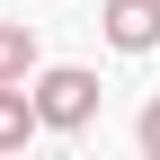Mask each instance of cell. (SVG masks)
I'll list each match as a JSON object with an SVG mask.
<instances>
[{
  "instance_id": "cell-3",
  "label": "cell",
  "mask_w": 160,
  "mask_h": 160,
  "mask_svg": "<svg viewBox=\"0 0 160 160\" xmlns=\"http://www.w3.org/2000/svg\"><path fill=\"white\" fill-rule=\"evenodd\" d=\"M36 98H27V80H0V151H27L36 142Z\"/></svg>"
},
{
  "instance_id": "cell-4",
  "label": "cell",
  "mask_w": 160,
  "mask_h": 160,
  "mask_svg": "<svg viewBox=\"0 0 160 160\" xmlns=\"http://www.w3.org/2000/svg\"><path fill=\"white\" fill-rule=\"evenodd\" d=\"M36 62H45V45H36L27 18H0V80H27Z\"/></svg>"
},
{
  "instance_id": "cell-1",
  "label": "cell",
  "mask_w": 160,
  "mask_h": 160,
  "mask_svg": "<svg viewBox=\"0 0 160 160\" xmlns=\"http://www.w3.org/2000/svg\"><path fill=\"white\" fill-rule=\"evenodd\" d=\"M27 98H36V125L45 133H89L98 107H107L98 71H80V62H36L27 71Z\"/></svg>"
},
{
  "instance_id": "cell-5",
  "label": "cell",
  "mask_w": 160,
  "mask_h": 160,
  "mask_svg": "<svg viewBox=\"0 0 160 160\" xmlns=\"http://www.w3.org/2000/svg\"><path fill=\"white\" fill-rule=\"evenodd\" d=\"M133 142H142V151H151V160H160V89H151V98H142V116H133Z\"/></svg>"
},
{
  "instance_id": "cell-2",
  "label": "cell",
  "mask_w": 160,
  "mask_h": 160,
  "mask_svg": "<svg viewBox=\"0 0 160 160\" xmlns=\"http://www.w3.org/2000/svg\"><path fill=\"white\" fill-rule=\"evenodd\" d=\"M98 27H107L116 53H151V45H160V0H107Z\"/></svg>"
}]
</instances>
